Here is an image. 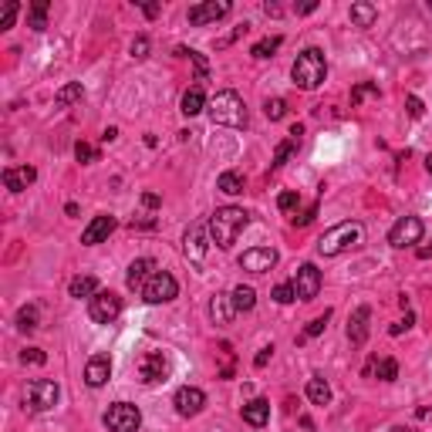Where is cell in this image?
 <instances>
[{"instance_id":"1","label":"cell","mask_w":432,"mask_h":432,"mask_svg":"<svg viewBox=\"0 0 432 432\" xmlns=\"http://www.w3.org/2000/svg\"><path fill=\"white\" fill-rule=\"evenodd\" d=\"M250 213L240 210V206H220L213 216H210V236L220 250H230L236 244V236L247 230Z\"/></svg>"},{"instance_id":"2","label":"cell","mask_w":432,"mask_h":432,"mask_svg":"<svg viewBox=\"0 0 432 432\" xmlns=\"http://www.w3.org/2000/svg\"><path fill=\"white\" fill-rule=\"evenodd\" d=\"M291 78L297 88H304V92H314V88H321L324 78H328V61H324V54L318 47H308V51H301L297 54V61L291 68Z\"/></svg>"},{"instance_id":"3","label":"cell","mask_w":432,"mask_h":432,"mask_svg":"<svg viewBox=\"0 0 432 432\" xmlns=\"http://www.w3.org/2000/svg\"><path fill=\"white\" fill-rule=\"evenodd\" d=\"M361 240H365V227H361L358 220H348V223L331 227V230L318 240V253H321V257H338V253H344V250L358 247Z\"/></svg>"},{"instance_id":"4","label":"cell","mask_w":432,"mask_h":432,"mask_svg":"<svg viewBox=\"0 0 432 432\" xmlns=\"http://www.w3.org/2000/svg\"><path fill=\"white\" fill-rule=\"evenodd\" d=\"M213 125H230V128H244L247 125V105L236 92H216V98L206 105Z\"/></svg>"},{"instance_id":"5","label":"cell","mask_w":432,"mask_h":432,"mask_svg":"<svg viewBox=\"0 0 432 432\" xmlns=\"http://www.w3.org/2000/svg\"><path fill=\"white\" fill-rule=\"evenodd\" d=\"M58 399H61V388H58V382H51V378H34V382H28V388H24V402L31 405L34 412L54 409Z\"/></svg>"},{"instance_id":"6","label":"cell","mask_w":432,"mask_h":432,"mask_svg":"<svg viewBox=\"0 0 432 432\" xmlns=\"http://www.w3.org/2000/svg\"><path fill=\"white\" fill-rule=\"evenodd\" d=\"M105 426H108V432H139V426H142L139 405H132V402H115V405H108Z\"/></svg>"},{"instance_id":"7","label":"cell","mask_w":432,"mask_h":432,"mask_svg":"<svg viewBox=\"0 0 432 432\" xmlns=\"http://www.w3.org/2000/svg\"><path fill=\"white\" fill-rule=\"evenodd\" d=\"M210 244H213V236H210V223H206V220H196V223L186 230L183 253L193 263H203V260H206V250H210Z\"/></svg>"},{"instance_id":"8","label":"cell","mask_w":432,"mask_h":432,"mask_svg":"<svg viewBox=\"0 0 432 432\" xmlns=\"http://www.w3.org/2000/svg\"><path fill=\"white\" fill-rule=\"evenodd\" d=\"M176 294H179V284H176V277L166 274V270H155L152 277H149V284L142 287V297H145L149 304H169Z\"/></svg>"},{"instance_id":"9","label":"cell","mask_w":432,"mask_h":432,"mask_svg":"<svg viewBox=\"0 0 432 432\" xmlns=\"http://www.w3.org/2000/svg\"><path fill=\"white\" fill-rule=\"evenodd\" d=\"M88 314H92V321H98V324H112L122 314V297L115 291H98L92 297V304H88Z\"/></svg>"},{"instance_id":"10","label":"cell","mask_w":432,"mask_h":432,"mask_svg":"<svg viewBox=\"0 0 432 432\" xmlns=\"http://www.w3.org/2000/svg\"><path fill=\"white\" fill-rule=\"evenodd\" d=\"M169 375V358L166 352H145L139 358V382L142 385H155V382H166Z\"/></svg>"},{"instance_id":"11","label":"cell","mask_w":432,"mask_h":432,"mask_svg":"<svg viewBox=\"0 0 432 432\" xmlns=\"http://www.w3.org/2000/svg\"><path fill=\"white\" fill-rule=\"evenodd\" d=\"M422 240V220L419 216H402L399 223L388 230V244L395 250H405L412 247V244H419Z\"/></svg>"},{"instance_id":"12","label":"cell","mask_w":432,"mask_h":432,"mask_svg":"<svg viewBox=\"0 0 432 432\" xmlns=\"http://www.w3.org/2000/svg\"><path fill=\"white\" fill-rule=\"evenodd\" d=\"M294 291L301 301H314L318 291H321V270L314 263H301L297 267V277H294Z\"/></svg>"},{"instance_id":"13","label":"cell","mask_w":432,"mask_h":432,"mask_svg":"<svg viewBox=\"0 0 432 432\" xmlns=\"http://www.w3.org/2000/svg\"><path fill=\"white\" fill-rule=\"evenodd\" d=\"M240 267L250 270V274H267V270H274V267H277V250H270V247L247 250V253L240 257Z\"/></svg>"},{"instance_id":"14","label":"cell","mask_w":432,"mask_h":432,"mask_svg":"<svg viewBox=\"0 0 432 432\" xmlns=\"http://www.w3.org/2000/svg\"><path fill=\"white\" fill-rule=\"evenodd\" d=\"M172 405H176V412H179L183 419H193V416H200L203 409H206V395H203L200 388L186 385V388H179V392H176Z\"/></svg>"},{"instance_id":"15","label":"cell","mask_w":432,"mask_h":432,"mask_svg":"<svg viewBox=\"0 0 432 432\" xmlns=\"http://www.w3.org/2000/svg\"><path fill=\"white\" fill-rule=\"evenodd\" d=\"M227 14H230V4H227V0H206V4L189 7V24H196V28L216 24L220 17H227Z\"/></svg>"},{"instance_id":"16","label":"cell","mask_w":432,"mask_h":432,"mask_svg":"<svg viewBox=\"0 0 432 432\" xmlns=\"http://www.w3.org/2000/svg\"><path fill=\"white\" fill-rule=\"evenodd\" d=\"M155 274V260L152 257H139V260L128 263V274H125V284L132 287V291H142L145 284H149V277Z\"/></svg>"},{"instance_id":"17","label":"cell","mask_w":432,"mask_h":432,"mask_svg":"<svg viewBox=\"0 0 432 432\" xmlns=\"http://www.w3.org/2000/svg\"><path fill=\"white\" fill-rule=\"evenodd\" d=\"M115 230V216H95L92 223L85 227V233H81V244L85 247H95V244H102V240H108V233Z\"/></svg>"},{"instance_id":"18","label":"cell","mask_w":432,"mask_h":432,"mask_svg":"<svg viewBox=\"0 0 432 432\" xmlns=\"http://www.w3.org/2000/svg\"><path fill=\"white\" fill-rule=\"evenodd\" d=\"M108 375H112V361L108 355H95L88 365H85V382L92 388H102L108 382Z\"/></svg>"},{"instance_id":"19","label":"cell","mask_w":432,"mask_h":432,"mask_svg":"<svg viewBox=\"0 0 432 432\" xmlns=\"http://www.w3.org/2000/svg\"><path fill=\"white\" fill-rule=\"evenodd\" d=\"M368 321H371L368 308H358L355 314L348 318V341H352V344H365V341H368Z\"/></svg>"},{"instance_id":"20","label":"cell","mask_w":432,"mask_h":432,"mask_svg":"<svg viewBox=\"0 0 432 432\" xmlns=\"http://www.w3.org/2000/svg\"><path fill=\"white\" fill-rule=\"evenodd\" d=\"M37 179V172L31 166H17V169H4V186L11 189V193H24L28 186Z\"/></svg>"},{"instance_id":"21","label":"cell","mask_w":432,"mask_h":432,"mask_svg":"<svg viewBox=\"0 0 432 432\" xmlns=\"http://www.w3.org/2000/svg\"><path fill=\"white\" fill-rule=\"evenodd\" d=\"M267 419H270V402L267 399H250L247 405H244V422H247V426L260 429V426H267Z\"/></svg>"},{"instance_id":"22","label":"cell","mask_w":432,"mask_h":432,"mask_svg":"<svg viewBox=\"0 0 432 432\" xmlns=\"http://www.w3.org/2000/svg\"><path fill=\"white\" fill-rule=\"evenodd\" d=\"M233 314H236V308H233L230 294H216L213 301H210V318H213V324H230Z\"/></svg>"},{"instance_id":"23","label":"cell","mask_w":432,"mask_h":432,"mask_svg":"<svg viewBox=\"0 0 432 432\" xmlns=\"http://www.w3.org/2000/svg\"><path fill=\"white\" fill-rule=\"evenodd\" d=\"M203 108H206V95H203L200 85H193V88H189V92L183 95V102H179V112L193 119V115H200Z\"/></svg>"},{"instance_id":"24","label":"cell","mask_w":432,"mask_h":432,"mask_svg":"<svg viewBox=\"0 0 432 432\" xmlns=\"http://www.w3.org/2000/svg\"><path fill=\"white\" fill-rule=\"evenodd\" d=\"M375 17H378V7H375V4H368V0L352 4V24H355V28H371Z\"/></svg>"},{"instance_id":"25","label":"cell","mask_w":432,"mask_h":432,"mask_svg":"<svg viewBox=\"0 0 432 432\" xmlns=\"http://www.w3.org/2000/svg\"><path fill=\"white\" fill-rule=\"evenodd\" d=\"M308 399L314 402V405H328V402H331V385L324 382L321 375H311L308 378Z\"/></svg>"},{"instance_id":"26","label":"cell","mask_w":432,"mask_h":432,"mask_svg":"<svg viewBox=\"0 0 432 432\" xmlns=\"http://www.w3.org/2000/svg\"><path fill=\"white\" fill-rule=\"evenodd\" d=\"M216 189H220V193H227V196H240V193H244V176H240V172H223V176H220V179H216Z\"/></svg>"},{"instance_id":"27","label":"cell","mask_w":432,"mask_h":432,"mask_svg":"<svg viewBox=\"0 0 432 432\" xmlns=\"http://www.w3.org/2000/svg\"><path fill=\"white\" fill-rule=\"evenodd\" d=\"M68 294H71V297H88V301H92L95 294H98V280L95 277H75L71 284H68Z\"/></svg>"},{"instance_id":"28","label":"cell","mask_w":432,"mask_h":432,"mask_svg":"<svg viewBox=\"0 0 432 432\" xmlns=\"http://www.w3.org/2000/svg\"><path fill=\"white\" fill-rule=\"evenodd\" d=\"M85 98V88H81V81H71V85H64L61 92L54 95V102L61 108H68V105H75V102H81Z\"/></svg>"},{"instance_id":"29","label":"cell","mask_w":432,"mask_h":432,"mask_svg":"<svg viewBox=\"0 0 432 432\" xmlns=\"http://www.w3.org/2000/svg\"><path fill=\"white\" fill-rule=\"evenodd\" d=\"M230 297H233V308H236V314H240V311H253V304H257V294H253V287H244V284H240Z\"/></svg>"},{"instance_id":"30","label":"cell","mask_w":432,"mask_h":432,"mask_svg":"<svg viewBox=\"0 0 432 432\" xmlns=\"http://www.w3.org/2000/svg\"><path fill=\"white\" fill-rule=\"evenodd\" d=\"M277 47H280V34H274V37H263V41H257V44L250 47V54H253V58H270Z\"/></svg>"},{"instance_id":"31","label":"cell","mask_w":432,"mask_h":432,"mask_svg":"<svg viewBox=\"0 0 432 432\" xmlns=\"http://www.w3.org/2000/svg\"><path fill=\"white\" fill-rule=\"evenodd\" d=\"M263 115H267L270 122H280V119L287 115V102H284V98H267V102H263Z\"/></svg>"},{"instance_id":"32","label":"cell","mask_w":432,"mask_h":432,"mask_svg":"<svg viewBox=\"0 0 432 432\" xmlns=\"http://www.w3.org/2000/svg\"><path fill=\"white\" fill-rule=\"evenodd\" d=\"M17 328H20V331H34V328H37V308H34V304L17 311Z\"/></svg>"},{"instance_id":"33","label":"cell","mask_w":432,"mask_h":432,"mask_svg":"<svg viewBox=\"0 0 432 432\" xmlns=\"http://www.w3.org/2000/svg\"><path fill=\"white\" fill-rule=\"evenodd\" d=\"M291 152H297V139H284L277 145V152H274V162H270V166H274V169H280V166L291 159Z\"/></svg>"},{"instance_id":"34","label":"cell","mask_w":432,"mask_h":432,"mask_svg":"<svg viewBox=\"0 0 432 432\" xmlns=\"http://www.w3.org/2000/svg\"><path fill=\"white\" fill-rule=\"evenodd\" d=\"M31 28L34 31H44L47 28V0H37L31 7Z\"/></svg>"},{"instance_id":"35","label":"cell","mask_w":432,"mask_h":432,"mask_svg":"<svg viewBox=\"0 0 432 432\" xmlns=\"http://www.w3.org/2000/svg\"><path fill=\"white\" fill-rule=\"evenodd\" d=\"M378 378H382V382H395V378H399V361H395V358H382V361H378Z\"/></svg>"},{"instance_id":"36","label":"cell","mask_w":432,"mask_h":432,"mask_svg":"<svg viewBox=\"0 0 432 432\" xmlns=\"http://www.w3.org/2000/svg\"><path fill=\"white\" fill-rule=\"evenodd\" d=\"M270 297H274L277 304H291V301H297V291H294V284H277Z\"/></svg>"},{"instance_id":"37","label":"cell","mask_w":432,"mask_h":432,"mask_svg":"<svg viewBox=\"0 0 432 432\" xmlns=\"http://www.w3.org/2000/svg\"><path fill=\"white\" fill-rule=\"evenodd\" d=\"M365 98H378V88H375V85H358L355 92H352V105L365 102Z\"/></svg>"},{"instance_id":"38","label":"cell","mask_w":432,"mask_h":432,"mask_svg":"<svg viewBox=\"0 0 432 432\" xmlns=\"http://www.w3.org/2000/svg\"><path fill=\"white\" fill-rule=\"evenodd\" d=\"M328 318H331V314H328V311H324L321 318H314V321L308 324V331H304V338H318V335H321L324 328H328Z\"/></svg>"},{"instance_id":"39","label":"cell","mask_w":432,"mask_h":432,"mask_svg":"<svg viewBox=\"0 0 432 432\" xmlns=\"http://www.w3.org/2000/svg\"><path fill=\"white\" fill-rule=\"evenodd\" d=\"M20 361H24V365H28V361H31V365H44L47 355L41 348H24V352H20Z\"/></svg>"},{"instance_id":"40","label":"cell","mask_w":432,"mask_h":432,"mask_svg":"<svg viewBox=\"0 0 432 432\" xmlns=\"http://www.w3.org/2000/svg\"><path fill=\"white\" fill-rule=\"evenodd\" d=\"M132 58H149V37H145V34H139V37H136V41H132Z\"/></svg>"},{"instance_id":"41","label":"cell","mask_w":432,"mask_h":432,"mask_svg":"<svg viewBox=\"0 0 432 432\" xmlns=\"http://www.w3.org/2000/svg\"><path fill=\"white\" fill-rule=\"evenodd\" d=\"M186 54H189V61L196 64V75H200V81H203V78L210 75V64H206V58H203L200 51H186Z\"/></svg>"},{"instance_id":"42","label":"cell","mask_w":432,"mask_h":432,"mask_svg":"<svg viewBox=\"0 0 432 432\" xmlns=\"http://www.w3.org/2000/svg\"><path fill=\"white\" fill-rule=\"evenodd\" d=\"M17 11H20V7H17L14 0H11V4H7V7H4V14H0V31H7V28H11V24H14Z\"/></svg>"},{"instance_id":"43","label":"cell","mask_w":432,"mask_h":432,"mask_svg":"<svg viewBox=\"0 0 432 432\" xmlns=\"http://www.w3.org/2000/svg\"><path fill=\"white\" fill-rule=\"evenodd\" d=\"M297 203H301V196H297V193H280L277 206H280V210H284V213H291V210H294V206H297Z\"/></svg>"},{"instance_id":"44","label":"cell","mask_w":432,"mask_h":432,"mask_svg":"<svg viewBox=\"0 0 432 432\" xmlns=\"http://www.w3.org/2000/svg\"><path fill=\"white\" fill-rule=\"evenodd\" d=\"M75 155H78V162H92V159H95V149L88 145V142H78V145H75Z\"/></svg>"},{"instance_id":"45","label":"cell","mask_w":432,"mask_h":432,"mask_svg":"<svg viewBox=\"0 0 432 432\" xmlns=\"http://www.w3.org/2000/svg\"><path fill=\"white\" fill-rule=\"evenodd\" d=\"M314 216H318V206H308V210H304L301 216H294V223H297V227H308Z\"/></svg>"},{"instance_id":"46","label":"cell","mask_w":432,"mask_h":432,"mask_svg":"<svg viewBox=\"0 0 432 432\" xmlns=\"http://www.w3.org/2000/svg\"><path fill=\"white\" fill-rule=\"evenodd\" d=\"M405 105H409V115H412V119H419V115H422V112H426V108H422V102H419L416 95H412V98H409V102H405Z\"/></svg>"},{"instance_id":"47","label":"cell","mask_w":432,"mask_h":432,"mask_svg":"<svg viewBox=\"0 0 432 432\" xmlns=\"http://www.w3.org/2000/svg\"><path fill=\"white\" fill-rule=\"evenodd\" d=\"M270 355H274V348H260V355L253 358V365H257V368H263V365L270 361Z\"/></svg>"},{"instance_id":"48","label":"cell","mask_w":432,"mask_h":432,"mask_svg":"<svg viewBox=\"0 0 432 432\" xmlns=\"http://www.w3.org/2000/svg\"><path fill=\"white\" fill-rule=\"evenodd\" d=\"M142 203H145L149 210H155V206H159V196H155V193H142Z\"/></svg>"},{"instance_id":"49","label":"cell","mask_w":432,"mask_h":432,"mask_svg":"<svg viewBox=\"0 0 432 432\" xmlns=\"http://www.w3.org/2000/svg\"><path fill=\"white\" fill-rule=\"evenodd\" d=\"M314 7H318V4H314V0H308V4H301V7H297V14H311Z\"/></svg>"},{"instance_id":"50","label":"cell","mask_w":432,"mask_h":432,"mask_svg":"<svg viewBox=\"0 0 432 432\" xmlns=\"http://www.w3.org/2000/svg\"><path fill=\"white\" fill-rule=\"evenodd\" d=\"M142 11H145V17H155V14H159V4H145Z\"/></svg>"},{"instance_id":"51","label":"cell","mask_w":432,"mask_h":432,"mask_svg":"<svg viewBox=\"0 0 432 432\" xmlns=\"http://www.w3.org/2000/svg\"><path fill=\"white\" fill-rule=\"evenodd\" d=\"M115 136H119V128H105V132H102V139H105V142H112Z\"/></svg>"},{"instance_id":"52","label":"cell","mask_w":432,"mask_h":432,"mask_svg":"<svg viewBox=\"0 0 432 432\" xmlns=\"http://www.w3.org/2000/svg\"><path fill=\"white\" fill-rule=\"evenodd\" d=\"M419 257L426 260V257H432V247H419Z\"/></svg>"},{"instance_id":"53","label":"cell","mask_w":432,"mask_h":432,"mask_svg":"<svg viewBox=\"0 0 432 432\" xmlns=\"http://www.w3.org/2000/svg\"><path fill=\"white\" fill-rule=\"evenodd\" d=\"M392 432H416V429H409V426H395Z\"/></svg>"},{"instance_id":"54","label":"cell","mask_w":432,"mask_h":432,"mask_svg":"<svg viewBox=\"0 0 432 432\" xmlns=\"http://www.w3.org/2000/svg\"><path fill=\"white\" fill-rule=\"evenodd\" d=\"M426 169H429V176H432V155H429V159H426Z\"/></svg>"},{"instance_id":"55","label":"cell","mask_w":432,"mask_h":432,"mask_svg":"<svg viewBox=\"0 0 432 432\" xmlns=\"http://www.w3.org/2000/svg\"><path fill=\"white\" fill-rule=\"evenodd\" d=\"M429 11H432V4H429Z\"/></svg>"}]
</instances>
